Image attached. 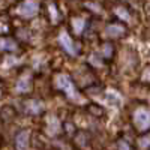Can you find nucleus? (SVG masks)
Wrapping results in <instances>:
<instances>
[{
  "mask_svg": "<svg viewBox=\"0 0 150 150\" xmlns=\"http://www.w3.org/2000/svg\"><path fill=\"white\" fill-rule=\"evenodd\" d=\"M30 86H29V80L27 78H21L18 83H17V90L18 92H29Z\"/></svg>",
  "mask_w": 150,
  "mask_h": 150,
  "instance_id": "f8f14e48",
  "label": "nucleus"
},
{
  "mask_svg": "<svg viewBox=\"0 0 150 150\" xmlns=\"http://www.w3.org/2000/svg\"><path fill=\"white\" fill-rule=\"evenodd\" d=\"M138 146H140L141 150H147V149L150 147V134L141 137V138L138 140Z\"/></svg>",
  "mask_w": 150,
  "mask_h": 150,
  "instance_id": "ddd939ff",
  "label": "nucleus"
},
{
  "mask_svg": "<svg viewBox=\"0 0 150 150\" xmlns=\"http://www.w3.org/2000/svg\"><path fill=\"white\" fill-rule=\"evenodd\" d=\"M47 123H48V126H47L48 134L54 135V134H57V132H59V129H60V123H59L57 117H54V116H50V117L47 119Z\"/></svg>",
  "mask_w": 150,
  "mask_h": 150,
  "instance_id": "423d86ee",
  "label": "nucleus"
},
{
  "mask_svg": "<svg viewBox=\"0 0 150 150\" xmlns=\"http://www.w3.org/2000/svg\"><path fill=\"white\" fill-rule=\"evenodd\" d=\"M17 48V44L11 39H0V50H3V51H12V50Z\"/></svg>",
  "mask_w": 150,
  "mask_h": 150,
  "instance_id": "1a4fd4ad",
  "label": "nucleus"
},
{
  "mask_svg": "<svg viewBox=\"0 0 150 150\" xmlns=\"http://www.w3.org/2000/svg\"><path fill=\"white\" fill-rule=\"evenodd\" d=\"M105 101H107L110 105H116V107H119L120 102H122V99H120V96H119L114 90H108V92L105 93Z\"/></svg>",
  "mask_w": 150,
  "mask_h": 150,
  "instance_id": "0eeeda50",
  "label": "nucleus"
},
{
  "mask_svg": "<svg viewBox=\"0 0 150 150\" xmlns=\"http://www.w3.org/2000/svg\"><path fill=\"white\" fill-rule=\"evenodd\" d=\"M29 131H21L17 138H15V146L17 150H27L29 149Z\"/></svg>",
  "mask_w": 150,
  "mask_h": 150,
  "instance_id": "39448f33",
  "label": "nucleus"
},
{
  "mask_svg": "<svg viewBox=\"0 0 150 150\" xmlns=\"http://www.w3.org/2000/svg\"><path fill=\"white\" fill-rule=\"evenodd\" d=\"M84 26H86V21L83 18H74L72 20V27H74L75 33H81Z\"/></svg>",
  "mask_w": 150,
  "mask_h": 150,
  "instance_id": "9d476101",
  "label": "nucleus"
},
{
  "mask_svg": "<svg viewBox=\"0 0 150 150\" xmlns=\"http://www.w3.org/2000/svg\"><path fill=\"white\" fill-rule=\"evenodd\" d=\"M116 14H117V15H120V17H122V20H129V14H128V12L125 11L123 8H117V9H116Z\"/></svg>",
  "mask_w": 150,
  "mask_h": 150,
  "instance_id": "4468645a",
  "label": "nucleus"
},
{
  "mask_svg": "<svg viewBox=\"0 0 150 150\" xmlns=\"http://www.w3.org/2000/svg\"><path fill=\"white\" fill-rule=\"evenodd\" d=\"M134 123L140 131H147L150 128V111L146 108H138L134 114Z\"/></svg>",
  "mask_w": 150,
  "mask_h": 150,
  "instance_id": "f257e3e1",
  "label": "nucleus"
},
{
  "mask_svg": "<svg viewBox=\"0 0 150 150\" xmlns=\"http://www.w3.org/2000/svg\"><path fill=\"white\" fill-rule=\"evenodd\" d=\"M38 3L35 2V0H26L20 8H18V14H21L23 17H26V18H30L33 15H36V12H38Z\"/></svg>",
  "mask_w": 150,
  "mask_h": 150,
  "instance_id": "7ed1b4c3",
  "label": "nucleus"
},
{
  "mask_svg": "<svg viewBox=\"0 0 150 150\" xmlns=\"http://www.w3.org/2000/svg\"><path fill=\"white\" fill-rule=\"evenodd\" d=\"M27 110L30 112H33V114H36V112H39L42 110V105L38 102V101H29L27 102Z\"/></svg>",
  "mask_w": 150,
  "mask_h": 150,
  "instance_id": "9b49d317",
  "label": "nucleus"
},
{
  "mask_svg": "<svg viewBox=\"0 0 150 150\" xmlns=\"http://www.w3.org/2000/svg\"><path fill=\"white\" fill-rule=\"evenodd\" d=\"M119 149H120V150H131L129 144H126L125 141H120V143H119Z\"/></svg>",
  "mask_w": 150,
  "mask_h": 150,
  "instance_id": "2eb2a0df",
  "label": "nucleus"
},
{
  "mask_svg": "<svg viewBox=\"0 0 150 150\" xmlns=\"http://www.w3.org/2000/svg\"><path fill=\"white\" fill-rule=\"evenodd\" d=\"M59 41H60L62 47H63L69 54H72V56H74L75 53H77V50H75V47H74V42H72V39L69 38V35H68L66 32H62V33H60Z\"/></svg>",
  "mask_w": 150,
  "mask_h": 150,
  "instance_id": "20e7f679",
  "label": "nucleus"
},
{
  "mask_svg": "<svg viewBox=\"0 0 150 150\" xmlns=\"http://www.w3.org/2000/svg\"><path fill=\"white\" fill-rule=\"evenodd\" d=\"M56 84L60 90H63L69 98L72 99H78L77 96V92H75V87L72 84V81L69 80V77H66V75H57L56 77Z\"/></svg>",
  "mask_w": 150,
  "mask_h": 150,
  "instance_id": "f03ea898",
  "label": "nucleus"
},
{
  "mask_svg": "<svg viewBox=\"0 0 150 150\" xmlns=\"http://www.w3.org/2000/svg\"><path fill=\"white\" fill-rule=\"evenodd\" d=\"M123 33H125V29L122 26H117V24H112V26H108L107 27V35L108 36L116 38V36H120Z\"/></svg>",
  "mask_w": 150,
  "mask_h": 150,
  "instance_id": "6e6552de",
  "label": "nucleus"
}]
</instances>
